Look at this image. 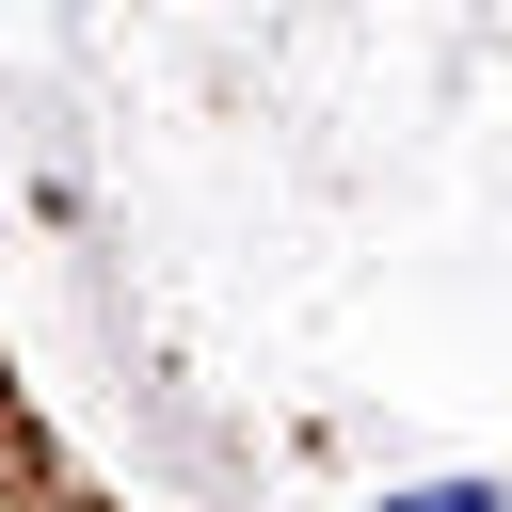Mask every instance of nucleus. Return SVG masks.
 <instances>
[{
    "instance_id": "1",
    "label": "nucleus",
    "mask_w": 512,
    "mask_h": 512,
    "mask_svg": "<svg viewBox=\"0 0 512 512\" xmlns=\"http://www.w3.org/2000/svg\"><path fill=\"white\" fill-rule=\"evenodd\" d=\"M384 512H496V480H416V496H384Z\"/></svg>"
}]
</instances>
